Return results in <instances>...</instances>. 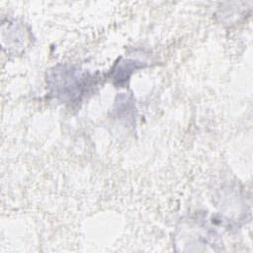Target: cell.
Returning <instances> with one entry per match:
<instances>
[{
  "mask_svg": "<svg viewBox=\"0 0 253 253\" xmlns=\"http://www.w3.org/2000/svg\"><path fill=\"white\" fill-rule=\"evenodd\" d=\"M59 79H55V92L57 96L63 99H74L80 94V87L78 78L75 76V72L71 70H64L61 74H58Z\"/></svg>",
  "mask_w": 253,
  "mask_h": 253,
  "instance_id": "obj_1",
  "label": "cell"
}]
</instances>
